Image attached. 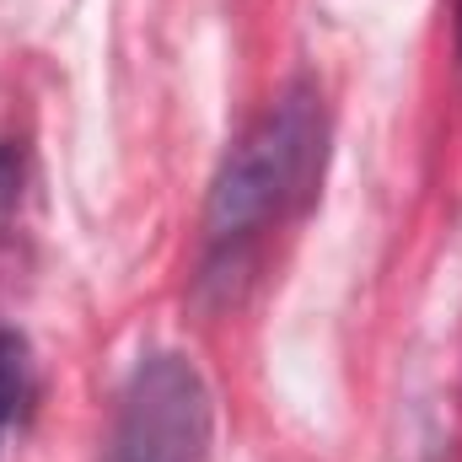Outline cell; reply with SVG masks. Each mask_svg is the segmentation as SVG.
<instances>
[{"mask_svg": "<svg viewBox=\"0 0 462 462\" xmlns=\"http://www.w3.org/2000/svg\"><path fill=\"white\" fill-rule=\"evenodd\" d=\"M27 398H32V349L16 328H0V452H5L11 425L22 420Z\"/></svg>", "mask_w": 462, "mask_h": 462, "instance_id": "obj_3", "label": "cell"}, {"mask_svg": "<svg viewBox=\"0 0 462 462\" xmlns=\"http://www.w3.org/2000/svg\"><path fill=\"white\" fill-rule=\"evenodd\" d=\"M216 457V393L178 349L145 355L108 420L103 462H210Z\"/></svg>", "mask_w": 462, "mask_h": 462, "instance_id": "obj_2", "label": "cell"}, {"mask_svg": "<svg viewBox=\"0 0 462 462\" xmlns=\"http://www.w3.org/2000/svg\"><path fill=\"white\" fill-rule=\"evenodd\" d=\"M328 162V103L312 81H291L226 151L205 221H199V291L236 296L258 269L274 231H285L323 183Z\"/></svg>", "mask_w": 462, "mask_h": 462, "instance_id": "obj_1", "label": "cell"}, {"mask_svg": "<svg viewBox=\"0 0 462 462\" xmlns=\"http://www.w3.org/2000/svg\"><path fill=\"white\" fill-rule=\"evenodd\" d=\"M452 27H457V49H462V0H452Z\"/></svg>", "mask_w": 462, "mask_h": 462, "instance_id": "obj_5", "label": "cell"}, {"mask_svg": "<svg viewBox=\"0 0 462 462\" xmlns=\"http://www.w3.org/2000/svg\"><path fill=\"white\" fill-rule=\"evenodd\" d=\"M16 183H22V151L11 140H0V205L16 194Z\"/></svg>", "mask_w": 462, "mask_h": 462, "instance_id": "obj_4", "label": "cell"}]
</instances>
